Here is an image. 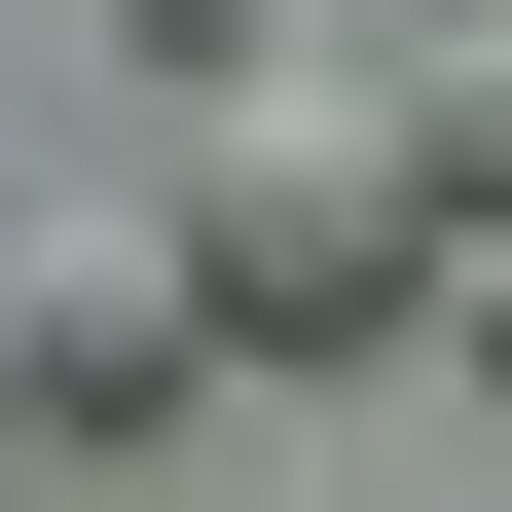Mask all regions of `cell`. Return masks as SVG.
<instances>
[{"instance_id": "cell-2", "label": "cell", "mask_w": 512, "mask_h": 512, "mask_svg": "<svg viewBox=\"0 0 512 512\" xmlns=\"http://www.w3.org/2000/svg\"><path fill=\"white\" fill-rule=\"evenodd\" d=\"M183 366H220L183 220H0V476H147Z\"/></svg>"}, {"instance_id": "cell-1", "label": "cell", "mask_w": 512, "mask_h": 512, "mask_svg": "<svg viewBox=\"0 0 512 512\" xmlns=\"http://www.w3.org/2000/svg\"><path fill=\"white\" fill-rule=\"evenodd\" d=\"M147 220H183V293H220V366H366V330H439V256H476L366 74H183V183Z\"/></svg>"}, {"instance_id": "cell-3", "label": "cell", "mask_w": 512, "mask_h": 512, "mask_svg": "<svg viewBox=\"0 0 512 512\" xmlns=\"http://www.w3.org/2000/svg\"><path fill=\"white\" fill-rule=\"evenodd\" d=\"M403 147H439V220L512 256V37H439V110H403Z\"/></svg>"}]
</instances>
